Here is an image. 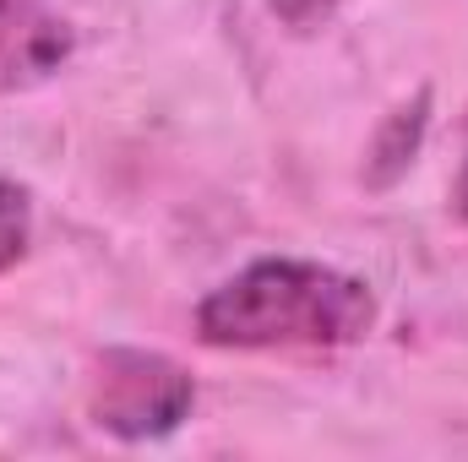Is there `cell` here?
<instances>
[{
    "label": "cell",
    "mask_w": 468,
    "mask_h": 462,
    "mask_svg": "<svg viewBox=\"0 0 468 462\" xmlns=\"http://www.w3.org/2000/svg\"><path fill=\"white\" fill-rule=\"evenodd\" d=\"M370 321V289L316 261H256L197 310V332L213 348H333Z\"/></svg>",
    "instance_id": "6da1fadb"
},
{
    "label": "cell",
    "mask_w": 468,
    "mask_h": 462,
    "mask_svg": "<svg viewBox=\"0 0 468 462\" xmlns=\"http://www.w3.org/2000/svg\"><path fill=\"white\" fill-rule=\"evenodd\" d=\"M88 403L104 430H115L125 441H147V436L175 430L191 414V375L180 364H169L164 353L115 348L99 359Z\"/></svg>",
    "instance_id": "7a4b0ae2"
},
{
    "label": "cell",
    "mask_w": 468,
    "mask_h": 462,
    "mask_svg": "<svg viewBox=\"0 0 468 462\" xmlns=\"http://www.w3.org/2000/svg\"><path fill=\"white\" fill-rule=\"evenodd\" d=\"M22 250H27V196L0 180V272L16 267Z\"/></svg>",
    "instance_id": "277c9868"
},
{
    "label": "cell",
    "mask_w": 468,
    "mask_h": 462,
    "mask_svg": "<svg viewBox=\"0 0 468 462\" xmlns=\"http://www.w3.org/2000/svg\"><path fill=\"white\" fill-rule=\"evenodd\" d=\"M71 49V33L60 16H49L38 0H0V88H22L49 77Z\"/></svg>",
    "instance_id": "3957f363"
},
{
    "label": "cell",
    "mask_w": 468,
    "mask_h": 462,
    "mask_svg": "<svg viewBox=\"0 0 468 462\" xmlns=\"http://www.w3.org/2000/svg\"><path fill=\"white\" fill-rule=\"evenodd\" d=\"M458 207L468 213V163H463V180H458Z\"/></svg>",
    "instance_id": "5b68a950"
}]
</instances>
